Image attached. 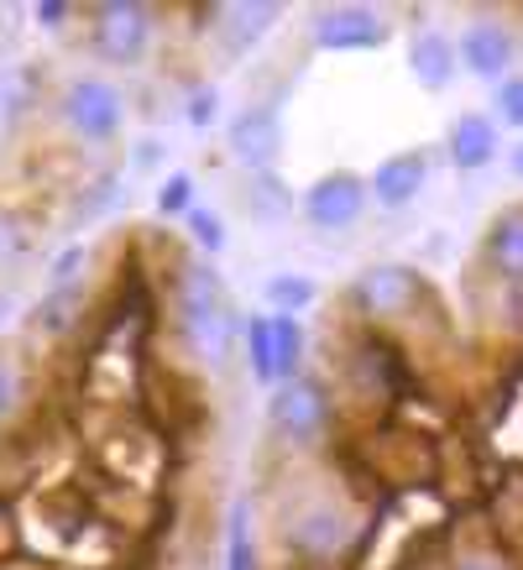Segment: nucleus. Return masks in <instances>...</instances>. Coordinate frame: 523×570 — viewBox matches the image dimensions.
Returning <instances> with one entry per match:
<instances>
[{
    "instance_id": "nucleus-31",
    "label": "nucleus",
    "mask_w": 523,
    "mask_h": 570,
    "mask_svg": "<svg viewBox=\"0 0 523 570\" xmlns=\"http://www.w3.org/2000/svg\"><path fill=\"white\" fill-rule=\"evenodd\" d=\"M27 550V534H21V513L11 498H0V566L6 560H17V554Z\"/></svg>"
},
{
    "instance_id": "nucleus-9",
    "label": "nucleus",
    "mask_w": 523,
    "mask_h": 570,
    "mask_svg": "<svg viewBox=\"0 0 523 570\" xmlns=\"http://www.w3.org/2000/svg\"><path fill=\"white\" fill-rule=\"evenodd\" d=\"M309 42L319 52H377L393 42V21L377 6H319L309 21Z\"/></svg>"
},
{
    "instance_id": "nucleus-4",
    "label": "nucleus",
    "mask_w": 523,
    "mask_h": 570,
    "mask_svg": "<svg viewBox=\"0 0 523 570\" xmlns=\"http://www.w3.org/2000/svg\"><path fill=\"white\" fill-rule=\"evenodd\" d=\"M335 424V393L319 372H298L267 393V430L288 450H314Z\"/></svg>"
},
{
    "instance_id": "nucleus-23",
    "label": "nucleus",
    "mask_w": 523,
    "mask_h": 570,
    "mask_svg": "<svg viewBox=\"0 0 523 570\" xmlns=\"http://www.w3.org/2000/svg\"><path fill=\"white\" fill-rule=\"evenodd\" d=\"M27 409V366L17 362V351H0V434L17 424Z\"/></svg>"
},
{
    "instance_id": "nucleus-11",
    "label": "nucleus",
    "mask_w": 523,
    "mask_h": 570,
    "mask_svg": "<svg viewBox=\"0 0 523 570\" xmlns=\"http://www.w3.org/2000/svg\"><path fill=\"white\" fill-rule=\"evenodd\" d=\"M226 147L246 174H273V163L283 157V110H278V100H251L246 105L241 116L230 121Z\"/></svg>"
},
{
    "instance_id": "nucleus-34",
    "label": "nucleus",
    "mask_w": 523,
    "mask_h": 570,
    "mask_svg": "<svg viewBox=\"0 0 523 570\" xmlns=\"http://www.w3.org/2000/svg\"><path fill=\"white\" fill-rule=\"evenodd\" d=\"M507 174H513V178L523 184V137L513 141V147H507Z\"/></svg>"
},
{
    "instance_id": "nucleus-2",
    "label": "nucleus",
    "mask_w": 523,
    "mask_h": 570,
    "mask_svg": "<svg viewBox=\"0 0 523 570\" xmlns=\"http://www.w3.org/2000/svg\"><path fill=\"white\" fill-rule=\"evenodd\" d=\"M366 523H372V508H356L346 492H304L278 519V539L304 570L351 566L366 539Z\"/></svg>"
},
{
    "instance_id": "nucleus-19",
    "label": "nucleus",
    "mask_w": 523,
    "mask_h": 570,
    "mask_svg": "<svg viewBox=\"0 0 523 570\" xmlns=\"http://www.w3.org/2000/svg\"><path fill=\"white\" fill-rule=\"evenodd\" d=\"M241 356H246V372L257 387H278V356H273V314H251L241 320Z\"/></svg>"
},
{
    "instance_id": "nucleus-28",
    "label": "nucleus",
    "mask_w": 523,
    "mask_h": 570,
    "mask_svg": "<svg viewBox=\"0 0 523 570\" xmlns=\"http://www.w3.org/2000/svg\"><path fill=\"white\" fill-rule=\"evenodd\" d=\"M451 570H523L519 560L507 550H497L487 534L476 539V544H466V550H455V560H451Z\"/></svg>"
},
{
    "instance_id": "nucleus-8",
    "label": "nucleus",
    "mask_w": 523,
    "mask_h": 570,
    "mask_svg": "<svg viewBox=\"0 0 523 570\" xmlns=\"http://www.w3.org/2000/svg\"><path fill=\"white\" fill-rule=\"evenodd\" d=\"M366 205H372V199H366V174H356V168H330V174H319L309 189H304L298 215H304V225L319 230V236H341L351 225H362Z\"/></svg>"
},
{
    "instance_id": "nucleus-7",
    "label": "nucleus",
    "mask_w": 523,
    "mask_h": 570,
    "mask_svg": "<svg viewBox=\"0 0 523 570\" xmlns=\"http://www.w3.org/2000/svg\"><path fill=\"white\" fill-rule=\"evenodd\" d=\"M58 116H63V126H69L85 147H105V141L121 137L126 95H121V85H110L100 73H79V79H69L63 95H58Z\"/></svg>"
},
{
    "instance_id": "nucleus-24",
    "label": "nucleus",
    "mask_w": 523,
    "mask_h": 570,
    "mask_svg": "<svg viewBox=\"0 0 523 570\" xmlns=\"http://www.w3.org/2000/svg\"><path fill=\"white\" fill-rule=\"evenodd\" d=\"M246 209H251V220L278 225L283 215L294 209V194L283 189L273 174H251V189H246Z\"/></svg>"
},
{
    "instance_id": "nucleus-22",
    "label": "nucleus",
    "mask_w": 523,
    "mask_h": 570,
    "mask_svg": "<svg viewBox=\"0 0 523 570\" xmlns=\"http://www.w3.org/2000/svg\"><path fill=\"white\" fill-rule=\"evenodd\" d=\"M304 351H309V341H304V320H294V314H273V356H278V382L298 377L304 372Z\"/></svg>"
},
{
    "instance_id": "nucleus-6",
    "label": "nucleus",
    "mask_w": 523,
    "mask_h": 570,
    "mask_svg": "<svg viewBox=\"0 0 523 570\" xmlns=\"http://www.w3.org/2000/svg\"><path fill=\"white\" fill-rule=\"evenodd\" d=\"M89 17V52L110 69H137L157 42V6L147 0H95Z\"/></svg>"
},
{
    "instance_id": "nucleus-1",
    "label": "nucleus",
    "mask_w": 523,
    "mask_h": 570,
    "mask_svg": "<svg viewBox=\"0 0 523 570\" xmlns=\"http://www.w3.org/2000/svg\"><path fill=\"white\" fill-rule=\"evenodd\" d=\"M174 325L178 341L189 346V356L205 372H220L236 351V335H241V320H236V304H230L226 283L209 262H178L174 273Z\"/></svg>"
},
{
    "instance_id": "nucleus-26",
    "label": "nucleus",
    "mask_w": 523,
    "mask_h": 570,
    "mask_svg": "<svg viewBox=\"0 0 523 570\" xmlns=\"http://www.w3.org/2000/svg\"><path fill=\"white\" fill-rule=\"evenodd\" d=\"M152 209L162 215V220H184V215H189V209H194V174H189V168H174V174L157 184Z\"/></svg>"
},
{
    "instance_id": "nucleus-16",
    "label": "nucleus",
    "mask_w": 523,
    "mask_h": 570,
    "mask_svg": "<svg viewBox=\"0 0 523 570\" xmlns=\"http://www.w3.org/2000/svg\"><path fill=\"white\" fill-rule=\"evenodd\" d=\"M487 539L523 566V471H503L487 492Z\"/></svg>"
},
{
    "instance_id": "nucleus-30",
    "label": "nucleus",
    "mask_w": 523,
    "mask_h": 570,
    "mask_svg": "<svg viewBox=\"0 0 523 570\" xmlns=\"http://www.w3.org/2000/svg\"><path fill=\"white\" fill-rule=\"evenodd\" d=\"M184 116H189L194 131H209V126L220 121V89H215V85H194L189 89V110H184Z\"/></svg>"
},
{
    "instance_id": "nucleus-15",
    "label": "nucleus",
    "mask_w": 523,
    "mask_h": 570,
    "mask_svg": "<svg viewBox=\"0 0 523 570\" xmlns=\"http://www.w3.org/2000/svg\"><path fill=\"white\" fill-rule=\"evenodd\" d=\"M482 267L503 283H523V205L497 209L482 230Z\"/></svg>"
},
{
    "instance_id": "nucleus-18",
    "label": "nucleus",
    "mask_w": 523,
    "mask_h": 570,
    "mask_svg": "<svg viewBox=\"0 0 523 570\" xmlns=\"http://www.w3.org/2000/svg\"><path fill=\"white\" fill-rule=\"evenodd\" d=\"M85 314H89V288L85 283L52 288V294H42V304H37L32 330H42V335H69V330L85 325Z\"/></svg>"
},
{
    "instance_id": "nucleus-20",
    "label": "nucleus",
    "mask_w": 523,
    "mask_h": 570,
    "mask_svg": "<svg viewBox=\"0 0 523 570\" xmlns=\"http://www.w3.org/2000/svg\"><path fill=\"white\" fill-rule=\"evenodd\" d=\"M262 298H267V314H294V320H304V314L319 304V283H314L309 273H273L262 283Z\"/></svg>"
},
{
    "instance_id": "nucleus-13",
    "label": "nucleus",
    "mask_w": 523,
    "mask_h": 570,
    "mask_svg": "<svg viewBox=\"0 0 523 570\" xmlns=\"http://www.w3.org/2000/svg\"><path fill=\"white\" fill-rule=\"evenodd\" d=\"M445 157H451L455 174H482L503 157V126L487 110H461L445 126Z\"/></svg>"
},
{
    "instance_id": "nucleus-21",
    "label": "nucleus",
    "mask_w": 523,
    "mask_h": 570,
    "mask_svg": "<svg viewBox=\"0 0 523 570\" xmlns=\"http://www.w3.org/2000/svg\"><path fill=\"white\" fill-rule=\"evenodd\" d=\"M226 570H257V529H251V498L230 502L226 519Z\"/></svg>"
},
{
    "instance_id": "nucleus-5",
    "label": "nucleus",
    "mask_w": 523,
    "mask_h": 570,
    "mask_svg": "<svg viewBox=\"0 0 523 570\" xmlns=\"http://www.w3.org/2000/svg\"><path fill=\"white\" fill-rule=\"evenodd\" d=\"M341 372H346V393L362 403L366 414H387V409H403V403H408L403 351L393 346L387 335L362 330V335H356V346L341 356Z\"/></svg>"
},
{
    "instance_id": "nucleus-10",
    "label": "nucleus",
    "mask_w": 523,
    "mask_h": 570,
    "mask_svg": "<svg viewBox=\"0 0 523 570\" xmlns=\"http://www.w3.org/2000/svg\"><path fill=\"white\" fill-rule=\"evenodd\" d=\"M455 58H461V69L471 73V79H482V85H503V79H513V63H519V37H513V27L497 17H476L461 27V37H455Z\"/></svg>"
},
{
    "instance_id": "nucleus-25",
    "label": "nucleus",
    "mask_w": 523,
    "mask_h": 570,
    "mask_svg": "<svg viewBox=\"0 0 523 570\" xmlns=\"http://www.w3.org/2000/svg\"><path fill=\"white\" fill-rule=\"evenodd\" d=\"M184 225H189V242L205 252V262L209 257H220L230 246V230H226V220H220V209H205V205H194L189 215H184Z\"/></svg>"
},
{
    "instance_id": "nucleus-17",
    "label": "nucleus",
    "mask_w": 523,
    "mask_h": 570,
    "mask_svg": "<svg viewBox=\"0 0 523 570\" xmlns=\"http://www.w3.org/2000/svg\"><path fill=\"white\" fill-rule=\"evenodd\" d=\"M283 6L278 0H251V6H209V27L226 37V48L241 58L246 48H257L262 37L278 27Z\"/></svg>"
},
{
    "instance_id": "nucleus-12",
    "label": "nucleus",
    "mask_w": 523,
    "mask_h": 570,
    "mask_svg": "<svg viewBox=\"0 0 523 570\" xmlns=\"http://www.w3.org/2000/svg\"><path fill=\"white\" fill-rule=\"evenodd\" d=\"M430 189V153L424 147H403V153L383 157L372 174H366V199L377 209H408L418 205V194Z\"/></svg>"
},
{
    "instance_id": "nucleus-32",
    "label": "nucleus",
    "mask_w": 523,
    "mask_h": 570,
    "mask_svg": "<svg viewBox=\"0 0 523 570\" xmlns=\"http://www.w3.org/2000/svg\"><path fill=\"white\" fill-rule=\"evenodd\" d=\"M85 262H89L85 246H69V252L48 267V294L52 288H73V283H85Z\"/></svg>"
},
{
    "instance_id": "nucleus-3",
    "label": "nucleus",
    "mask_w": 523,
    "mask_h": 570,
    "mask_svg": "<svg viewBox=\"0 0 523 570\" xmlns=\"http://www.w3.org/2000/svg\"><path fill=\"white\" fill-rule=\"evenodd\" d=\"M346 309L356 314L362 330L387 335V330L418 325L424 314H435V294H430V277L408 262H372L351 277Z\"/></svg>"
},
{
    "instance_id": "nucleus-33",
    "label": "nucleus",
    "mask_w": 523,
    "mask_h": 570,
    "mask_svg": "<svg viewBox=\"0 0 523 570\" xmlns=\"http://www.w3.org/2000/svg\"><path fill=\"white\" fill-rule=\"evenodd\" d=\"M32 17H37V27H42V32H63V27H69V17H73V6H69V0H37Z\"/></svg>"
},
{
    "instance_id": "nucleus-29",
    "label": "nucleus",
    "mask_w": 523,
    "mask_h": 570,
    "mask_svg": "<svg viewBox=\"0 0 523 570\" xmlns=\"http://www.w3.org/2000/svg\"><path fill=\"white\" fill-rule=\"evenodd\" d=\"M492 121L507 126V131H523V73L503 79L497 95H492Z\"/></svg>"
},
{
    "instance_id": "nucleus-35",
    "label": "nucleus",
    "mask_w": 523,
    "mask_h": 570,
    "mask_svg": "<svg viewBox=\"0 0 523 570\" xmlns=\"http://www.w3.org/2000/svg\"><path fill=\"white\" fill-rule=\"evenodd\" d=\"M288 570H304V566H288Z\"/></svg>"
},
{
    "instance_id": "nucleus-27",
    "label": "nucleus",
    "mask_w": 523,
    "mask_h": 570,
    "mask_svg": "<svg viewBox=\"0 0 523 570\" xmlns=\"http://www.w3.org/2000/svg\"><path fill=\"white\" fill-rule=\"evenodd\" d=\"M32 252V225L27 215H17L11 205H0V267H11Z\"/></svg>"
},
{
    "instance_id": "nucleus-14",
    "label": "nucleus",
    "mask_w": 523,
    "mask_h": 570,
    "mask_svg": "<svg viewBox=\"0 0 523 570\" xmlns=\"http://www.w3.org/2000/svg\"><path fill=\"white\" fill-rule=\"evenodd\" d=\"M408 73L418 79V89L430 95H445L461 73V58H455V37L440 32V27H418L414 42H408Z\"/></svg>"
}]
</instances>
